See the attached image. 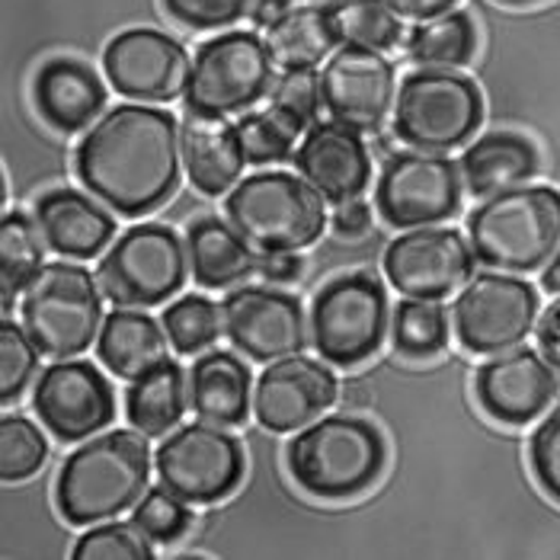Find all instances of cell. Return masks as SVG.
I'll return each instance as SVG.
<instances>
[{"instance_id":"cell-1","label":"cell","mask_w":560,"mask_h":560,"mask_svg":"<svg viewBox=\"0 0 560 560\" xmlns=\"http://www.w3.org/2000/svg\"><path fill=\"white\" fill-rule=\"evenodd\" d=\"M179 171L183 126L158 106H113L74 151V173L86 192L122 218L158 212L176 192Z\"/></svg>"},{"instance_id":"cell-2","label":"cell","mask_w":560,"mask_h":560,"mask_svg":"<svg viewBox=\"0 0 560 560\" xmlns=\"http://www.w3.org/2000/svg\"><path fill=\"white\" fill-rule=\"evenodd\" d=\"M148 435L113 430L81 442L55 475V506L71 525H96L129 513L148 493Z\"/></svg>"},{"instance_id":"cell-3","label":"cell","mask_w":560,"mask_h":560,"mask_svg":"<svg viewBox=\"0 0 560 560\" xmlns=\"http://www.w3.org/2000/svg\"><path fill=\"white\" fill-rule=\"evenodd\" d=\"M388 442L362 417L334 413L302 430L285 448L292 480L314 500H355L385 475Z\"/></svg>"},{"instance_id":"cell-4","label":"cell","mask_w":560,"mask_h":560,"mask_svg":"<svg viewBox=\"0 0 560 560\" xmlns=\"http://www.w3.org/2000/svg\"><path fill=\"white\" fill-rule=\"evenodd\" d=\"M475 257L503 272H535L560 250V189L510 186L468 215Z\"/></svg>"},{"instance_id":"cell-5","label":"cell","mask_w":560,"mask_h":560,"mask_svg":"<svg viewBox=\"0 0 560 560\" xmlns=\"http://www.w3.org/2000/svg\"><path fill=\"white\" fill-rule=\"evenodd\" d=\"M224 215L259 254L304 250L317 244L327 228L324 196L307 179L282 171L241 179L224 199Z\"/></svg>"},{"instance_id":"cell-6","label":"cell","mask_w":560,"mask_h":560,"mask_svg":"<svg viewBox=\"0 0 560 560\" xmlns=\"http://www.w3.org/2000/svg\"><path fill=\"white\" fill-rule=\"evenodd\" d=\"M103 285L78 262H43L20 295V324L48 359L84 355L103 330Z\"/></svg>"},{"instance_id":"cell-7","label":"cell","mask_w":560,"mask_h":560,"mask_svg":"<svg viewBox=\"0 0 560 560\" xmlns=\"http://www.w3.org/2000/svg\"><path fill=\"white\" fill-rule=\"evenodd\" d=\"M483 122V96L471 78L427 68L397 90L394 138L417 151H452L465 144Z\"/></svg>"},{"instance_id":"cell-8","label":"cell","mask_w":560,"mask_h":560,"mask_svg":"<svg viewBox=\"0 0 560 560\" xmlns=\"http://www.w3.org/2000/svg\"><path fill=\"white\" fill-rule=\"evenodd\" d=\"M388 292L369 272L330 279L311 302V343L330 365L369 362L388 337Z\"/></svg>"},{"instance_id":"cell-9","label":"cell","mask_w":560,"mask_h":560,"mask_svg":"<svg viewBox=\"0 0 560 560\" xmlns=\"http://www.w3.org/2000/svg\"><path fill=\"white\" fill-rule=\"evenodd\" d=\"M272 55L257 33L234 30L199 45L183 106L199 116H234L269 93L272 86Z\"/></svg>"},{"instance_id":"cell-10","label":"cell","mask_w":560,"mask_h":560,"mask_svg":"<svg viewBox=\"0 0 560 560\" xmlns=\"http://www.w3.org/2000/svg\"><path fill=\"white\" fill-rule=\"evenodd\" d=\"M186 241L167 224H135L100 259L103 295L116 307H154L186 285Z\"/></svg>"},{"instance_id":"cell-11","label":"cell","mask_w":560,"mask_h":560,"mask_svg":"<svg viewBox=\"0 0 560 560\" xmlns=\"http://www.w3.org/2000/svg\"><path fill=\"white\" fill-rule=\"evenodd\" d=\"M538 304L532 282L506 272H480L455 299V337L471 355L516 349L538 324Z\"/></svg>"},{"instance_id":"cell-12","label":"cell","mask_w":560,"mask_h":560,"mask_svg":"<svg viewBox=\"0 0 560 560\" xmlns=\"http://www.w3.org/2000/svg\"><path fill=\"white\" fill-rule=\"evenodd\" d=\"M244 448L215 423H189L171 432L154 452V471L179 500L206 506L231 497L244 480Z\"/></svg>"},{"instance_id":"cell-13","label":"cell","mask_w":560,"mask_h":560,"mask_svg":"<svg viewBox=\"0 0 560 560\" xmlns=\"http://www.w3.org/2000/svg\"><path fill=\"white\" fill-rule=\"evenodd\" d=\"M462 206V171L435 151H397L375 186V209L390 228H427L455 218Z\"/></svg>"},{"instance_id":"cell-14","label":"cell","mask_w":560,"mask_h":560,"mask_svg":"<svg viewBox=\"0 0 560 560\" xmlns=\"http://www.w3.org/2000/svg\"><path fill=\"white\" fill-rule=\"evenodd\" d=\"M475 247L455 228H417L385 250V276L404 299L442 302L475 272Z\"/></svg>"},{"instance_id":"cell-15","label":"cell","mask_w":560,"mask_h":560,"mask_svg":"<svg viewBox=\"0 0 560 560\" xmlns=\"http://www.w3.org/2000/svg\"><path fill=\"white\" fill-rule=\"evenodd\" d=\"M221 324L231 346L250 362H276L304 352V346L311 343L302 302L266 285L228 292L221 302Z\"/></svg>"},{"instance_id":"cell-16","label":"cell","mask_w":560,"mask_h":560,"mask_svg":"<svg viewBox=\"0 0 560 560\" xmlns=\"http://www.w3.org/2000/svg\"><path fill=\"white\" fill-rule=\"evenodd\" d=\"M320 96L334 122L359 135H378L394 106V65L385 51L343 45L320 71Z\"/></svg>"},{"instance_id":"cell-17","label":"cell","mask_w":560,"mask_h":560,"mask_svg":"<svg viewBox=\"0 0 560 560\" xmlns=\"http://www.w3.org/2000/svg\"><path fill=\"white\" fill-rule=\"evenodd\" d=\"M560 375L541 349L516 346L497 352L490 362H480L475 372V397L480 410L503 423V427H525L538 420L558 397Z\"/></svg>"},{"instance_id":"cell-18","label":"cell","mask_w":560,"mask_h":560,"mask_svg":"<svg viewBox=\"0 0 560 560\" xmlns=\"http://www.w3.org/2000/svg\"><path fill=\"white\" fill-rule=\"evenodd\" d=\"M189 55L161 30H126L103 48V74L119 96L171 103L186 90Z\"/></svg>"},{"instance_id":"cell-19","label":"cell","mask_w":560,"mask_h":560,"mask_svg":"<svg viewBox=\"0 0 560 560\" xmlns=\"http://www.w3.org/2000/svg\"><path fill=\"white\" fill-rule=\"evenodd\" d=\"M33 407L55 439L81 442L109 427V420L116 417V394L96 365L55 362L36 382Z\"/></svg>"},{"instance_id":"cell-20","label":"cell","mask_w":560,"mask_h":560,"mask_svg":"<svg viewBox=\"0 0 560 560\" xmlns=\"http://www.w3.org/2000/svg\"><path fill=\"white\" fill-rule=\"evenodd\" d=\"M340 394V382L327 359H307L302 352L276 359L262 369L254 388V417L262 430L295 432L317 420Z\"/></svg>"},{"instance_id":"cell-21","label":"cell","mask_w":560,"mask_h":560,"mask_svg":"<svg viewBox=\"0 0 560 560\" xmlns=\"http://www.w3.org/2000/svg\"><path fill=\"white\" fill-rule=\"evenodd\" d=\"M304 179L330 202L359 199L372 183V158L362 135L340 122H314L292 154Z\"/></svg>"},{"instance_id":"cell-22","label":"cell","mask_w":560,"mask_h":560,"mask_svg":"<svg viewBox=\"0 0 560 560\" xmlns=\"http://www.w3.org/2000/svg\"><path fill=\"white\" fill-rule=\"evenodd\" d=\"M45 247L58 257L93 259L116 237V218L78 189H48L33 206Z\"/></svg>"},{"instance_id":"cell-23","label":"cell","mask_w":560,"mask_h":560,"mask_svg":"<svg viewBox=\"0 0 560 560\" xmlns=\"http://www.w3.org/2000/svg\"><path fill=\"white\" fill-rule=\"evenodd\" d=\"M33 103L48 129L61 135L84 131L106 106V86L78 58H51L36 71Z\"/></svg>"},{"instance_id":"cell-24","label":"cell","mask_w":560,"mask_h":560,"mask_svg":"<svg viewBox=\"0 0 560 560\" xmlns=\"http://www.w3.org/2000/svg\"><path fill=\"white\" fill-rule=\"evenodd\" d=\"M183 167L189 183L206 196H224L237 186L247 164L237 126L224 116L189 113L183 122Z\"/></svg>"},{"instance_id":"cell-25","label":"cell","mask_w":560,"mask_h":560,"mask_svg":"<svg viewBox=\"0 0 560 560\" xmlns=\"http://www.w3.org/2000/svg\"><path fill=\"white\" fill-rule=\"evenodd\" d=\"M189 407L215 427H241L250 413V369L234 352H206L189 369Z\"/></svg>"},{"instance_id":"cell-26","label":"cell","mask_w":560,"mask_h":560,"mask_svg":"<svg viewBox=\"0 0 560 560\" xmlns=\"http://www.w3.org/2000/svg\"><path fill=\"white\" fill-rule=\"evenodd\" d=\"M541 171V154L532 138L516 131H490L480 135L462 154V179L471 196H493L510 186H522Z\"/></svg>"},{"instance_id":"cell-27","label":"cell","mask_w":560,"mask_h":560,"mask_svg":"<svg viewBox=\"0 0 560 560\" xmlns=\"http://www.w3.org/2000/svg\"><path fill=\"white\" fill-rule=\"evenodd\" d=\"M186 254L196 285L228 289L257 272L259 262L254 247L234 231V224L215 215H202L186 228Z\"/></svg>"},{"instance_id":"cell-28","label":"cell","mask_w":560,"mask_h":560,"mask_svg":"<svg viewBox=\"0 0 560 560\" xmlns=\"http://www.w3.org/2000/svg\"><path fill=\"white\" fill-rule=\"evenodd\" d=\"M167 343L171 337L161 334L154 317H148L144 311L119 307L103 320L96 355L116 378L135 382L167 362Z\"/></svg>"},{"instance_id":"cell-29","label":"cell","mask_w":560,"mask_h":560,"mask_svg":"<svg viewBox=\"0 0 560 560\" xmlns=\"http://www.w3.org/2000/svg\"><path fill=\"white\" fill-rule=\"evenodd\" d=\"M337 30L327 7H292L279 23L266 30V48L272 61L282 71H304L317 68L334 48H337Z\"/></svg>"},{"instance_id":"cell-30","label":"cell","mask_w":560,"mask_h":560,"mask_svg":"<svg viewBox=\"0 0 560 560\" xmlns=\"http://www.w3.org/2000/svg\"><path fill=\"white\" fill-rule=\"evenodd\" d=\"M189 382L179 369V362H164L151 369L148 375L135 378L131 388L126 390V417L135 430L148 439H158L171 432L189 404Z\"/></svg>"},{"instance_id":"cell-31","label":"cell","mask_w":560,"mask_h":560,"mask_svg":"<svg viewBox=\"0 0 560 560\" xmlns=\"http://www.w3.org/2000/svg\"><path fill=\"white\" fill-rule=\"evenodd\" d=\"M307 129H311V119L299 109L279 103V100H272V106H266V109L247 113L237 122L244 158L254 167L289 161L295 154V144L302 141Z\"/></svg>"},{"instance_id":"cell-32","label":"cell","mask_w":560,"mask_h":560,"mask_svg":"<svg viewBox=\"0 0 560 560\" xmlns=\"http://www.w3.org/2000/svg\"><path fill=\"white\" fill-rule=\"evenodd\" d=\"M475 20L462 10L420 20L407 36V58L423 68H462L475 58Z\"/></svg>"},{"instance_id":"cell-33","label":"cell","mask_w":560,"mask_h":560,"mask_svg":"<svg viewBox=\"0 0 560 560\" xmlns=\"http://www.w3.org/2000/svg\"><path fill=\"white\" fill-rule=\"evenodd\" d=\"M43 234L36 218L23 212H3L0 224V285H3V314L10 311L13 295L30 285V279L43 269Z\"/></svg>"},{"instance_id":"cell-34","label":"cell","mask_w":560,"mask_h":560,"mask_svg":"<svg viewBox=\"0 0 560 560\" xmlns=\"http://www.w3.org/2000/svg\"><path fill=\"white\" fill-rule=\"evenodd\" d=\"M337 39L343 45L388 51L400 43V13L388 0H330L327 3Z\"/></svg>"},{"instance_id":"cell-35","label":"cell","mask_w":560,"mask_h":560,"mask_svg":"<svg viewBox=\"0 0 560 560\" xmlns=\"http://www.w3.org/2000/svg\"><path fill=\"white\" fill-rule=\"evenodd\" d=\"M390 340L404 359L423 362L448 346V311L430 299H404L390 317Z\"/></svg>"},{"instance_id":"cell-36","label":"cell","mask_w":560,"mask_h":560,"mask_svg":"<svg viewBox=\"0 0 560 560\" xmlns=\"http://www.w3.org/2000/svg\"><path fill=\"white\" fill-rule=\"evenodd\" d=\"M161 324L179 355H199L202 349L215 343L221 327H224L221 304L209 302L206 295H183L179 302H173L164 311Z\"/></svg>"},{"instance_id":"cell-37","label":"cell","mask_w":560,"mask_h":560,"mask_svg":"<svg viewBox=\"0 0 560 560\" xmlns=\"http://www.w3.org/2000/svg\"><path fill=\"white\" fill-rule=\"evenodd\" d=\"M48 458L45 432L16 413H7L0 420V477L7 483H20L26 477L39 475Z\"/></svg>"},{"instance_id":"cell-38","label":"cell","mask_w":560,"mask_h":560,"mask_svg":"<svg viewBox=\"0 0 560 560\" xmlns=\"http://www.w3.org/2000/svg\"><path fill=\"white\" fill-rule=\"evenodd\" d=\"M39 372V346L30 340L23 324L3 317L0 324V400L10 407L33 385Z\"/></svg>"},{"instance_id":"cell-39","label":"cell","mask_w":560,"mask_h":560,"mask_svg":"<svg viewBox=\"0 0 560 560\" xmlns=\"http://www.w3.org/2000/svg\"><path fill=\"white\" fill-rule=\"evenodd\" d=\"M151 538L131 522H103L90 528L74 545V560H151Z\"/></svg>"},{"instance_id":"cell-40","label":"cell","mask_w":560,"mask_h":560,"mask_svg":"<svg viewBox=\"0 0 560 560\" xmlns=\"http://www.w3.org/2000/svg\"><path fill=\"white\" fill-rule=\"evenodd\" d=\"M131 522L151 538V541H179L189 528V510H186V500H179L173 490H167L164 483L158 490H148L138 503H135V516Z\"/></svg>"},{"instance_id":"cell-41","label":"cell","mask_w":560,"mask_h":560,"mask_svg":"<svg viewBox=\"0 0 560 560\" xmlns=\"http://www.w3.org/2000/svg\"><path fill=\"white\" fill-rule=\"evenodd\" d=\"M528 465L538 487L560 506V404L545 413L538 430L528 439Z\"/></svg>"},{"instance_id":"cell-42","label":"cell","mask_w":560,"mask_h":560,"mask_svg":"<svg viewBox=\"0 0 560 560\" xmlns=\"http://www.w3.org/2000/svg\"><path fill=\"white\" fill-rule=\"evenodd\" d=\"M164 13L186 30H224L244 20L254 0H161Z\"/></svg>"},{"instance_id":"cell-43","label":"cell","mask_w":560,"mask_h":560,"mask_svg":"<svg viewBox=\"0 0 560 560\" xmlns=\"http://www.w3.org/2000/svg\"><path fill=\"white\" fill-rule=\"evenodd\" d=\"M272 100L292 106L304 113L307 119H314L324 106V96H320V74H314V68H304V71H285V78L279 81Z\"/></svg>"},{"instance_id":"cell-44","label":"cell","mask_w":560,"mask_h":560,"mask_svg":"<svg viewBox=\"0 0 560 560\" xmlns=\"http://www.w3.org/2000/svg\"><path fill=\"white\" fill-rule=\"evenodd\" d=\"M334 231L340 237H365L369 228H372V209L362 202V199H349V202H340L337 212L330 218Z\"/></svg>"},{"instance_id":"cell-45","label":"cell","mask_w":560,"mask_h":560,"mask_svg":"<svg viewBox=\"0 0 560 560\" xmlns=\"http://www.w3.org/2000/svg\"><path fill=\"white\" fill-rule=\"evenodd\" d=\"M538 349L551 362V369L560 375V302L551 304L538 317Z\"/></svg>"},{"instance_id":"cell-46","label":"cell","mask_w":560,"mask_h":560,"mask_svg":"<svg viewBox=\"0 0 560 560\" xmlns=\"http://www.w3.org/2000/svg\"><path fill=\"white\" fill-rule=\"evenodd\" d=\"M259 272L266 276V282H279V285H285V282L302 279L304 259L295 257V254H262Z\"/></svg>"},{"instance_id":"cell-47","label":"cell","mask_w":560,"mask_h":560,"mask_svg":"<svg viewBox=\"0 0 560 560\" xmlns=\"http://www.w3.org/2000/svg\"><path fill=\"white\" fill-rule=\"evenodd\" d=\"M388 3L407 20H430V16L455 10L458 0H388Z\"/></svg>"},{"instance_id":"cell-48","label":"cell","mask_w":560,"mask_h":560,"mask_svg":"<svg viewBox=\"0 0 560 560\" xmlns=\"http://www.w3.org/2000/svg\"><path fill=\"white\" fill-rule=\"evenodd\" d=\"M289 10H292V0H254L250 16H254V23H257L259 30H269V26L279 23Z\"/></svg>"},{"instance_id":"cell-49","label":"cell","mask_w":560,"mask_h":560,"mask_svg":"<svg viewBox=\"0 0 560 560\" xmlns=\"http://www.w3.org/2000/svg\"><path fill=\"white\" fill-rule=\"evenodd\" d=\"M541 289H545L548 295H560V250L548 259V266H545V272H541Z\"/></svg>"},{"instance_id":"cell-50","label":"cell","mask_w":560,"mask_h":560,"mask_svg":"<svg viewBox=\"0 0 560 560\" xmlns=\"http://www.w3.org/2000/svg\"><path fill=\"white\" fill-rule=\"evenodd\" d=\"M497 3H506V7H528V3H541V0H497Z\"/></svg>"}]
</instances>
